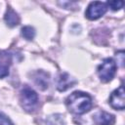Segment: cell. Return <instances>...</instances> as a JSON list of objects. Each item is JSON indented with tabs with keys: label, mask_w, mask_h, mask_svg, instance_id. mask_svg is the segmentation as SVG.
<instances>
[{
	"label": "cell",
	"mask_w": 125,
	"mask_h": 125,
	"mask_svg": "<svg viewBox=\"0 0 125 125\" xmlns=\"http://www.w3.org/2000/svg\"><path fill=\"white\" fill-rule=\"evenodd\" d=\"M65 104L69 111L80 115L88 112L92 108L93 103L90 95L81 91H75L66 98Z\"/></svg>",
	"instance_id": "6da1fadb"
},
{
	"label": "cell",
	"mask_w": 125,
	"mask_h": 125,
	"mask_svg": "<svg viewBox=\"0 0 125 125\" xmlns=\"http://www.w3.org/2000/svg\"><path fill=\"white\" fill-rule=\"evenodd\" d=\"M21 107L26 111H33L38 104V95L28 86H23L20 94Z\"/></svg>",
	"instance_id": "7a4b0ae2"
},
{
	"label": "cell",
	"mask_w": 125,
	"mask_h": 125,
	"mask_svg": "<svg viewBox=\"0 0 125 125\" xmlns=\"http://www.w3.org/2000/svg\"><path fill=\"white\" fill-rule=\"evenodd\" d=\"M116 72V62L111 58L104 59L102 63L98 66V75L102 82L110 81Z\"/></svg>",
	"instance_id": "3957f363"
},
{
	"label": "cell",
	"mask_w": 125,
	"mask_h": 125,
	"mask_svg": "<svg viewBox=\"0 0 125 125\" xmlns=\"http://www.w3.org/2000/svg\"><path fill=\"white\" fill-rule=\"evenodd\" d=\"M107 10L106 3L100 2V1H94L89 4V6L86 9L85 16L90 21H95L103 17Z\"/></svg>",
	"instance_id": "277c9868"
},
{
	"label": "cell",
	"mask_w": 125,
	"mask_h": 125,
	"mask_svg": "<svg viewBox=\"0 0 125 125\" xmlns=\"http://www.w3.org/2000/svg\"><path fill=\"white\" fill-rule=\"evenodd\" d=\"M109 104L112 108L122 110L125 107V93L123 85L115 89L109 97Z\"/></svg>",
	"instance_id": "5b68a950"
},
{
	"label": "cell",
	"mask_w": 125,
	"mask_h": 125,
	"mask_svg": "<svg viewBox=\"0 0 125 125\" xmlns=\"http://www.w3.org/2000/svg\"><path fill=\"white\" fill-rule=\"evenodd\" d=\"M93 121L96 125H113L115 122V117L109 112L99 110L93 115Z\"/></svg>",
	"instance_id": "8992f818"
},
{
	"label": "cell",
	"mask_w": 125,
	"mask_h": 125,
	"mask_svg": "<svg viewBox=\"0 0 125 125\" xmlns=\"http://www.w3.org/2000/svg\"><path fill=\"white\" fill-rule=\"evenodd\" d=\"M12 63V56L6 51H0V78L9 75L10 65Z\"/></svg>",
	"instance_id": "52a82bcc"
},
{
	"label": "cell",
	"mask_w": 125,
	"mask_h": 125,
	"mask_svg": "<svg viewBox=\"0 0 125 125\" xmlns=\"http://www.w3.org/2000/svg\"><path fill=\"white\" fill-rule=\"evenodd\" d=\"M76 83V80L74 78H72L68 73L63 72L60 75L59 79H58V83H57V88L59 91L63 92L66 91L67 89L73 87V85Z\"/></svg>",
	"instance_id": "ba28073f"
},
{
	"label": "cell",
	"mask_w": 125,
	"mask_h": 125,
	"mask_svg": "<svg viewBox=\"0 0 125 125\" xmlns=\"http://www.w3.org/2000/svg\"><path fill=\"white\" fill-rule=\"evenodd\" d=\"M32 79L34 81V83L36 84V86L41 89V90H45L48 88L49 85V74L43 70H37L32 74Z\"/></svg>",
	"instance_id": "9c48e42d"
},
{
	"label": "cell",
	"mask_w": 125,
	"mask_h": 125,
	"mask_svg": "<svg viewBox=\"0 0 125 125\" xmlns=\"http://www.w3.org/2000/svg\"><path fill=\"white\" fill-rule=\"evenodd\" d=\"M4 20L7 23V25L10 26V27H14V26H16L20 23V17L12 8L7 9Z\"/></svg>",
	"instance_id": "30bf717a"
},
{
	"label": "cell",
	"mask_w": 125,
	"mask_h": 125,
	"mask_svg": "<svg viewBox=\"0 0 125 125\" xmlns=\"http://www.w3.org/2000/svg\"><path fill=\"white\" fill-rule=\"evenodd\" d=\"M46 125H65V120L62 114L56 113L46 118Z\"/></svg>",
	"instance_id": "8fae6325"
},
{
	"label": "cell",
	"mask_w": 125,
	"mask_h": 125,
	"mask_svg": "<svg viewBox=\"0 0 125 125\" xmlns=\"http://www.w3.org/2000/svg\"><path fill=\"white\" fill-rule=\"evenodd\" d=\"M21 35L26 40H32L34 38V36H35V29L30 25L23 26L21 28Z\"/></svg>",
	"instance_id": "7c38bea8"
},
{
	"label": "cell",
	"mask_w": 125,
	"mask_h": 125,
	"mask_svg": "<svg viewBox=\"0 0 125 125\" xmlns=\"http://www.w3.org/2000/svg\"><path fill=\"white\" fill-rule=\"evenodd\" d=\"M123 4H124L123 1H108L106 3V5H108L110 7V9L113 11L120 10L123 7Z\"/></svg>",
	"instance_id": "4fadbf2b"
},
{
	"label": "cell",
	"mask_w": 125,
	"mask_h": 125,
	"mask_svg": "<svg viewBox=\"0 0 125 125\" xmlns=\"http://www.w3.org/2000/svg\"><path fill=\"white\" fill-rule=\"evenodd\" d=\"M0 125H14V124L7 115L0 112Z\"/></svg>",
	"instance_id": "5bb4252c"
}]
</instances>
